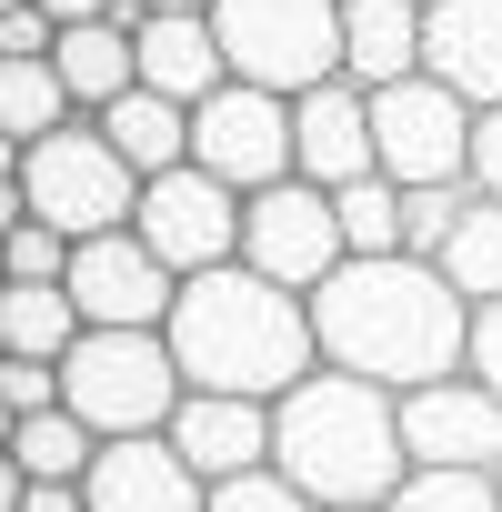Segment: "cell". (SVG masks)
<instances>
[{"label":"cell","mask_w":502,"mask_h":512,"mask_svg":"<svg viewBox=\"0 0 502 512\" xmlns=\"http://www.w3.org/2000/svg\"><path fill=\"white\" fill-rule=\"evenodd\" d=\"M171 442H181V462L201 482H231L251 462H272V402H251V392H181Z\"/></svg>","instance_id":"2e32d148"},{"label":"cell","mask_w":502,"mask_h":512,"mask_svg":"<svg viewBox=\"0 0 502 512\" xmlns=\"http://www.w3.org/2000/svg\"><path fill=\"white\" fill-rule=\"evenodd\" d=\"M312 332H322V362H342L362 382H392V392L442 382V372L472 362V302L422 251H352L312 292Z\"/></svg>","instance_id":"6da1fadb"},{"label":"cell","mask_w":502,"mask_h":512,"mask_svg":"<svg viewBox=\"0 0 502 512\" xmlns=\"http://www.w3.org/2000/svg\"><path fill=\"white\" fill-rule=\"evenodd\" d=\"M0 211H41V221H61L71 241H91V231H121V221L141 211V171H131L121 141L81 111V121H61V131H41V141H0Z\"/></svg>","instance_id":"277c9868"},{"label":"cell","mask_w":502,"mask_h":512,"mask_svg":"<svg viewBox=\"0 0 502 512\" xmlns=\"http://www.w3.org/2000/svg\"><path fill=\"white\" fill-rule=\"evenodd\" d=\"M402 211H412V191H402L392 171L352 181V191H342V231H352V251H412V241H402Z\"/></svg>","instance_id":"d4e9b609"},{"label":"cell","mask_w":502,"mask_h":512,"mask_svg":"<svg viewBox=\"0 0 502 512\" xmlns=\"http://www.w3.org/2000/svg\"><path fill=\"white\" fill-rule=\"evenodd\" d=\"M322 512H382V502H322Z\"/></svg>","instance_id":"d590c367"},{"label":"cell","mask_w":502,"mask_h":512,"mask_svg":"<svg viewBox=\"0 0 502 512\" xmlns=\"http://www.w3.org/2000/svg\"><path fill=\"white\" fill-rule=\"evenodd\" d=\"M61 21L41 11V0H0V51H51Z\"/></svg>","instance_id":"4dcf8cb0"},{"label":"cell","mask_w":502,"mask_h":512,"mask_svg":"<svg viewBox=\"0 0 502 512\" xmlns=\"http://www.w3.org/2000/svg\"><path fill=\"white\" fill-rule=\"evenodd\" d=\"M71 302L81 322H131V332H161L171 302H181V272L161 262V251L121 221V231H91L71 241Z\"/></svg>","instance_id":"7c38bea8"},{"label":"cell","mask_w":502,"mask_h":512,"mask_svg":"<svg viewBox=\"0 0 502 512\" xmlns=\"http://www.w3.org/2000/svg\"><path fill=\"white\" fill-rule=\"evenodd\" d=\"M211 512H322L282 462H251V472H231V482H211Z\"/></svg>","instance_id":"4316f807"},{"label":"cell","mask_w":502,"mask_h":512,"mask_svg":"<svg viewBox=\"0 0 502 512\" xmlns=\"http://www.w3.org/2000/svg\"><path fill=\"white\" fill-rule=\"evenodd\" d=\"M422 71L452 81L472 111L502 101V0H432L422 11Z\"/></svg>","instance_id":"9a60e30c"},{"label":"cell","mask_w":502,"mask_h":512,"mask_svg":"<svg viewBox=\"0 0 502 512\" xmlns=\"http://www.w3.org/2000/svg\"><path fill=\"white\" fill-rule=\"evenodd\" d=\"M191 372L171 352V332H131V322H91L61 352V402L111 442V432H171Z\"/></svg>","instance_id":"5b68a950"},{"label":"cell","mask_w":502,"mask_h":512,"mask_svg":"<svg viewBox=\"0 0 502 512\" xmlns=\"http://www.w3.org/2000/svg\"><path fill=\"white\" fill-rule=\"evenodd\" d=\"M382 512H502V472H412Z\"/></svg>","instance_id":"484cf974"},{"label":"cell","mask_w":502,"mask_h":512,"mask_svg":"<svg viewBox=\"0 0 502 512\" xmlns=\"http://www.w3.org/2000/svg\"><path fill=\"white\" fill-rule=\"evenodd\" d=\"M11 282H71V231L41 211H11Z\"/></svg>","instance_id":"83f0119b"},{"label":"cell","mask_w":502,"mask_h":512,"mask_svg":"<svg viewBox=\"0 0 502 512\" xmlns=\"http://www.w3.org/2000/svg\"><path fill=\"white\" fill-rule=\"evenodd\" d=\"M131 41H141V81L171 91V101H191V111L231 81V51H221L211 11H131Z\"/></svg>","instance_id":"e0dca14e"},{"label":"cell","mask_w":502,"mask_h":512,"mask_svg":"<svg viewBox=\"0 0 502 512\" xmlns=\"http://www.w3.org/2000/svg\"><path fill=\"white\" fill-rule=\"evenodd\" d=\"M231 81L262 91H312L342 71V0H211Z\"/></svg>","instance_id":"8992f818"},{"label":"cell","mask_w":502,"mask_h":512,"mask_svg":"<svg viewBox=\"0 0 502 512\" xmlns=\"http://www.w3.org/2000/svg\"><path fill=\"white\" fill-rule=\"evenodd\" d=\"M402 442H412V472H502V392L472 362L442 372V382H412Z\"/></svg>","instance_id":"8fae6325"},{"label":"cell","mask_w":502,"mask_h":512,"mask_svg":"<svg viewBox=\"0 0 502 512\" xmlns=\"http://www.w3.org/2000/svg\"><path fill=\"white\" fill-rule=\"evenodd\" d=\"M81 302L71 282H0V352H21V362H61L81 342Z\"/></svg>","instance_id":"44dd1931"},{"label":"cell","mask_w":502,"mask_h":512,"mask_svg":"<svg viewBox=\"0 0 502 512\" xmlns=\"http://www.w3.org/2000/svg\"><path fill=\"white\" fill-rule=\"evenodd\" d=\"M292 151H302V181H322V191L372 181V171H382V141H372V91H362L352 71H332V81L292 91Z\"/></svg>","instance_id":"4fadbf2b"},{"label":"cell","mask_w":502,"mask_h":512,"mask_svg":"<svg viewBox=\"0 0 502 512\" xmlns=\"http://www.w3.org/2000/svg\"><path fill=\"white\" fill-rule=\"evenodd\" d=\"M91 512H211V482L181 462L171 432H111L101 462L81 472Z\"/></svg>","instance_id":"5bb4252c"},{"label":"cell","mask_w":502,"mask_h":512,"mask_svg":"<svg viewBox=\"0 0 502 512\" xmlns=\"http://www.w3.org/2000/svg\"><path fill=\"white\" fill-rule=\"evenodd\" d=\"M191 161L221 171L231 191H272L302 171L292 151V91H262V81H221L201 111H191Z\"/></svg>","instance_id":"30bf717a"},{"label":"cell","mask_w":502,"mask_h":512,"mask_svg":"<svg viewBox=\"0 0 502 512\" xmlns=\"http://www.w3.org/2000/svg\"><path fill=\"white\" fill-rule=\"evenodd\" d=\"M131 11H211V0H131Z\"/></svg>","instance_id":"e575fe53"},{"label":"cell","mask_w":502,"mask_h":512,"mask_svg":"<svg viewBox=\"0 0 502 512\" xmlns=\"http://www.w3.org/2000/svg\"><path fill=\"white\" fill-rule=\"evenodd\" d=\"M422 11L432 0H342V71L362 91H392L422 71Z\"/></svg>","instance_id":"ac0fdd59"},{"label":"cell","mask_w":502,"mask_h":512,"mask_svg":"<svg viewBox=\"0 0 502 512\" xmlns=\"http://www.w3.org/2000/svg\"><path fill=\"white\" fill-rule=\"evenodd\" d=\"M11 512H91V492H81V482H21Z\"/></svg>","instance_id":"836d02e7"},{"label":"cell","mask_w":502,"mask_h":512,"mask_svg":"<svg viewBox=\"0 0 502 512\" xmlns=\"http://www.w3.org/2000/svg\"><path fill=\"white\" fill-rule=\"evenodd\" d=\"M432 262H442V282L462 292V302H492L502 292V201L472 181V201H462V221H452V241L432 251Z\"/></svg>","instance_id":"603a6c76"},{"label":"cell","mask_w":502,"mask_h":512,"mask_svg":"<svg viewBox=\"0 0 502 512\" xmlns=\"http://www.w3.org/2000/svg\"><path fill=\"white\" fill-rule=\"evenodd\" d=\"M472 131H482V111H472L452 81H432V71L372 91V141H382V171H392L402 191L472 181Z\"/></svg>","instance_id":"52a82bcc"},{"label":"cell","mask_w":502,"mask_h":512,"mask_svg":"<svg viewBox=\"0 0 502 512\" xmlns=\"http://www.w3.org/2000/svg\"><path fill=\"white\" fill-rule=\"evenodd\" d=\"M51 61H61V81H71V101H81V111H111V101L141 81V41H131V11H111V21H61Z\"/></svg>","instance_id":"d6986e66"},{"label":"cell","mask_w":502,"mask_h":512,"mask_svg":"<svg viewBox=\"0 0 502 512\" xmlns=\"http://www.w3.org/2000/svg\"><path fill=\"white\" fill-rule=\"evenodd\" d=\"M111 141H121V161L151 181V171H171V161H191V101H171V91H151V81H131L111 111H91Z\"/></svg>","instance_id":"ffe728a7"},{"label":"cell","mask_w":502,"mask_h":512,"mask_svg":"<svg viewBox=\"0 0 502 512\" xmlns=\"http://www.w3.org/2000/svg\"><path fill=\"white\" fill-rule=\"evenodd\" d=\"M462 201H472V181H432V191H412V211H402V241L422 251V262H432V251L452 241V221H462Z\"/></svg>","instance_id":"f1b7e54d"},{"label":"cell","mask_w":502,"mask_h":512,"mask_svg":"<svg viewBox=\"0 0 502 512\" xmlns=\"http://www.w3.org/2000/svg\"><path fill=\"white\" fill-rule=\"evenodd\" d=\"M241 262L251 272H272V282H292V292H322L342 262H352V231H342V191H322V181H272V191H251V211H241Z\"/></svg>","instance_id":"ba28073f"},{"label":"cell","mask_w":502,"mask_h":512,"mask_svg":"<svg viewBox=\"0 0 502 512\" xmlns=\"http://www.w3.org/2000/svg\"><path fill=\"white\" fill-rule=\"evenodd\" d=\"M61 121H81L61 61H51V51H0V141H41V131H61Z\"/></svg>","instance_id":"7402d4cb"},{"label":"cell","mask_w":502,"mask_h":512,"mask_svg":"<svg viewBox=\"0 0 502 512\" xmlns=\"http://www.w3.org/2000/svg\"><path fill=\"white\" fill-rule=\"evenodd\" d=\"M241 211H251V191H231V181H221V171H201V161H171V171H151V181H141L131 231L161 251L181 282H191V272L241 262Z\"/></svg>","instance_id":"9c48e42d"},{"label":"cell","mask_w":502,"mask_h":512,"mask_svg":"<svg viewBox=\"0 0 502 512\" xmlns=\"http://www.w3.org/2000/svg\"><path fill=\"white\" fill-rule=\"evenodd\" d=\"M51 402H61V362H21V352H0V412L31 422V412H51Z\"/></svg>","instance_id":"f546056e"},{"label":"cell","mask_w":502,"mask_h":512,"mask_svg":"<svg viewBox=\"0 0 502 512\" xmlns=\"http://www.w3.org/2000/svg\"><path fill=\"white\" fill-rule=\"evenodd\" d=\"M11 462L31 472V482H81L91 462H101V432L71 412V402H51V412H31V422H11Z\"/></svg>","instance_id":"cb8c5ba5"},{"label":"cell","mask_w":502,"mask_h":512,"mask_svg":"<svg viewBox=\"0 0 502 512\" xmlns=\"http://www.w3.org/2000/svg\"><path fill=\"white\" fill-rule=\"evenodd\" d=\"M161 332H171L191 392H251V402H282L302 372H322L312 292H292V282H272V272H251V262L191 272Z\"/></svg>","instance_id":"7a4b0ae2"},{"label":"cell","mask_w":502,"mask_h":512,"mask_svg":"<svg viewBox=\"0 0 502 512\" xmlns=\"http://www.w3.org/2000/svg\"><path fill=\"white\" fill-rule=\"evenodd\" d=\"M272 462L312 492V502H392L412 482V442H402V392L362 382L342 362L302 372L272 402Z\"/></svg>","instance_id":"3957f363"},{"label":"cell","mask_w":502,"mask_h":512,"mask_svg":"<svg viewBox=\"0 0 502 512\" xmlns=\"http://www.w3.org/2000/svg\"><path fill=\"white\" fill-rule=\"evenodd\" d=\"M472 372L502 392V292H492V302H472Z\"/></svg>","instance_id":"1f68e13d"},{"label":"cell","mask_w":502,"mask_h":512,"mask_svg":"<svg viewBox=\"0 0 502 512\" xmlns=\"http://www.w3.org/2000/svg\"><path fill=\"white\" fill-rule=\"evenodd\" d=\"M472 181L502 201V101H492V111H482V131H472Z\"/></svg>","instance_id":"d6a6232c"}]
</instances>
